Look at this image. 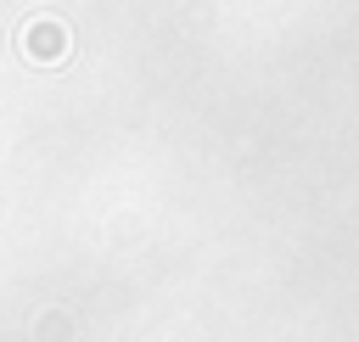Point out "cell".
Returning a JSON list of instances; mask_svg holds the SVG:
<instances>
[{"label": "cell", "mask_w": 359, "mask_h": 342, "mask_svg": "<svg viewBox=\"0 0 359 342\" xmlns=\"http://www.w3.org/2000/svg\"><path fill=\"white\" fill-rule=\"evenodd\" d=\"M17 50H22L34 67H62V62L73 56V28H67L62 17L39 11V17H28V22L17 28Z\"/></svg>", "instance_id": "cell-1"}]
</instances>
